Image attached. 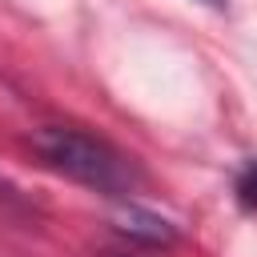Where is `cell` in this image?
<instances>
[{"label": "cell", "mask_w": 257, "mask_h": 257, "mask_svg": "<svg viewBox=\"0 0 257 257\" xmlns=\"http://www.w3.org/2000/svg\"><path fill=\"white\" fill-rule=\"evenodd\" d=\"M32 149L48 169H56L68 181H76L92 193H104L112 201H128L141 185V169L133 165V157H124L116 145H108L84 128L44 124L32 133Z\"/></svg>", "instance_id": "cell-1"}, {"label": "cell", "mask_w": 257, "mask_h": 257, "mask_svg": "<svg viewBox=\"0 0 257 257\" xmlns=\"http://www.w3.org/2000/svg\"><path fill=\"white\" fill-rule=\"evenodd\" d=\"M116 229L133 241H149V245H173L177 241V229L169 221H161L157 213H145L137 205H128L120 217H116Z\"/></svg>", "instance_id": "cell-2"}, {"label": "cell", "mask_w": 257, "mask_h": 257, "mask_svg": "<svg viewBox=\"0 0 257 257\" xmlns=\"http://www.w3.org/2000/svg\"><path fill=\"white\" fill-rule=\"evenodd\" d=\"M233 193H237L241 209L257 213V161H249V165L237 173V185H233Z\"/></svg>", "instance_id": "cell-3"}, {"label": "cell", "mask_w": 257, "mask_h": 257, "mask_svg": "<svg viewBox=\"0 0 257 257\" xmlns=\"http://www.w3.org/2000/svg\"><path fill=\"white\" fill-rule=\"evenodd\" d=\"M201 4H209V8H225V0H201Z\"/></svg>", "instance_id": "cell-4"}]
</instances>
